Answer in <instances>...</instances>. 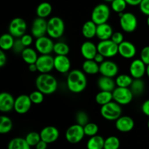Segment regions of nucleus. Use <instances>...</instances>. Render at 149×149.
Segmentation results:
<instances>
[{"instance_id":"32","label":"nucleus","mask_w":149,"mask_h":149,"mask_svg":"<svg viewBox=\"0 0 149 149\" xmlns=\"http://www.w3.org/2000/svg\"><path fill=\"white\" fill-rule=\"evenodd\" d=\"M113 100L112 92L101 91L100 90L95 95V102L100 106H103Z\"/></svg>"},{"instance_id":"5","label":"nucleus","mask_w":149,"mask_h":149,"mask_svg":"<svg viewBox=\"0 0 149 149\" xmlns=\"http://www.w3.org/2000/svg\"><path fill=\"white\" fill-rule=\"evenodd\" d=\"M110 16V7L105 3H100L93 8L91 14V20L97 25H100L107 23Z\"/></svg>"},{"instance_id":"9","label":"nucleus","mask_w":149,"mask_h":149,"mask_svg":"<svg viewBox=\"0 0 149 149\" xmlns=\"http://www.w3.org/2000/svg\"><path fill=\"white\" fill-rule=\"evenodd\" d=\"M97 52L106 58H111L118 54V45L111 39L100 41L97 45Z\"/></svg>"},{"instance_id":"28","label":"nucleus","mask_w":149,"mask_h":149,"mask_svg":"<svg viewBox=\"0 0 149 149\" xmlns=\"http://www.w3.org/2000/svg\"><path fill=\"white\" fill-rule=\"evenodd\" d=\"M52 12V6L50 3L44 1L40 3L36 7V13L37 17L45 18L49 17Z\"/></svg>"},{"instance_id":"54","label":"nucleus","mask_w":149,"mask_h":149,"mask_svg":"<svg viewBox=\"0 0 149 149\" xmlns=\"http://www.w3.org/2000/svg\"><path fill=\"white\" fill-rule=\"evenodd\" d=\"M146 75L148 77V78L149 79V65H147L146 67Z\"/></svg>"},{"instance_id":"1","label":"nucleus","mask_w":149,"mask_h":149,"mask_svg":"<svg viewBox=\"0 0 149 149\" xmlns=\"http://www.w3.org/2000/svg\"><path fill=\"white\" fill-rule=\"evenodd\" d=\"M66 86L71 93L74 94L82 93L87 86L86 74L79 69L70 71L67 75Z\"/></svg>"},{"instance_id":"52","label":"nucleus","mask_w":149,"mask_h":149,"mask_svg":"<svg viewBox=\"0 0 149 149\" xmlns=\"http://www.w3.org/2000/svg\"><path fill=\"white\" fill-rule=\"evenodd\" d=\"M125 1L127 3L128 5L135 7V6H139L142 0H125Z\"/></svg>"},{"instance_id":"45","label":"nucleus","mask_w":149,"mask_h":149,"mask_svg":"<svg viewBox=\"0 0 149 149\" xmlns=\"http://www.w3.org/2000/svg\"><path fill=\"white\" fill-rule=\"evenodd\" d=\"M20 39H21L23 45H24L26 47H30L31 45L33 44V36H32V34H29V33H25V34L23 35V36H22Z\"/></svg>"},{"instance_id":"55","label":"nucleus","mask_w":149,"mask_h":149,"mask_svg":"<svg viewBox=\"0 0 149 149\" xmlns=\"http://www.w3.org/2000/svg\"><path fill=\"white\" fill-rule=\"evenodd\" d=\"M146 23H147V25H148V27H149V15L148 16V17H147Z\"/></svg>"},{"instance_id":"36","label":"nucleus","mask_w":149,"mask_h":149,"mask_svg":"<svg viewBox=\"0 0 149 149\" xmlns=\"http://www.w3.org/2000/svg\"><path fill=\"white\" fill-rule=\"evenodd\" d=\"M53 52L56 55H68L70 52V47L65 42H58L54 45Z\"/></svg>"},{"instance_id":"37","label":"nucleus","mask_w":149,"mask_h":149,"mask_svg":"<svg viewBox=\"0 0 149 149\" xmlns=\"http://www.w3.org/2000/svg\"><path fill=\"white\" fill-rule=\"evenodd\" d=\"M127 5L125 0H113L111 1V8L114 13L118 14L124 13Z\"/></svg>"},{"instance_id":"8","label":"nucleus","mask_w":149,"mask_h":149,"mask_svg":"<svg viewBox=\"0 0 149 149\" xmlns=\"http://www.w3.org/2000/svg\"><path fill=\"white\" fill-rule=\"evenodd\" d=\"M65 139L71 144H77L81 142L85 136L84 131V127L74 124L67 129L65 132Z\"/></svg>"},{"instance_id":"41","label":"nucleus","mask_w":149,"mask_h":149,"mask_svg":"<svg viewBox=\"0 0 149 149\" xmlns=\"http://www.w3.org/2000/svg\"><path fill=\"white\" fill-rule=\"evenodd\" d=\"M29 97H30V99L33 104L39 105L43 102L45 94H43L42 92L37 90L31 93V94L29 95Z\"/></svg>"},{"instance_id":"19","label":"nucleus","mask_w":149,"mask_h":149,"mask_svg":"<svg viewBox=\"0 0 149 149\" xmlns=\"http://www.w3.org/2000/svg\"><path fill=\"white\" fill-rule=\"evenodd\" d=\"M39 133L41 135V139L48 144L55 142L60 136L59 130L54 126L45 127Z\"/></svg>"},{"instance_id":"12","label":"nucleus","mask_w":149,"mask_h":149,"mask_svg":"<svg viewBox=\"0 0 149 149\" xmlns=\"http://www.w3.org/2000/svg\"><path fill=\"white\" fill-rule=\"evenodd\" d=\"M40 74H47L54 69V57L51 55H40L36 62Z\"/></svg>"},{"instance_id":"35","label":"nucleus","mask_w":149,"mask_h":149,"mask_svg":"<svg viewBox=\"0 0 149 149\" xmlns=\"http://www.w3.org/2000/svg\"><path fill=\"white\" fill-rule=\"evenodd\" d=\"M13 123L12 119L7 116L0 117V133L7 134L13 130Z\"/></svg>"},{"instance_id":"50","label":"nucleus","mask_w":149,"mask_h":149,"mask_svg":"<svg viewBox=\"0 0 149 149\" xmlns=\"http://www.w3.org/2000/svg\"><path fill=\"white\" fill-rule=\"evenodd\" d=\"M93 60H94V61H95L96 63H98L99 65H100V64H101L102 63L104 62L105 60H106V58H105V57L103 56V55H102V54H100V53H99V52H97V53L96 54L95 56L94 59H93Z\"/></svg>"},{"instance_id":"7","label":"nucleus","mask_w":149,"mask_h":149,"mask_svg":"<svg viewBox=\"0 0 149 149\" xmlns=\"http://www.w3.org/2000/svg\"><path fill=\"white\" fill-rule=\"evenodd\" d=\"M112 93L113 100L121 106H127L133 100L134 95L130 87H116Z\"/></svg>"},{"instance_id":"2","label":"nucleus","mask_w":149,"mask_h":149,"mask_svg":"<svg viewBox=\"0 0 149 149\" xmlns=\"http://www.w3.org/2000/svg\"><path fill=\"white\" fill-rule=\"evenodd\" d=\"M36 89L45 95H52L58 87V80L54 76L47 74H40L35 81Z\"/></svg>"},{"instance_id":"47","label":"nucleus","mask_w":149,"mask_h":149,"mask_svg":"<svg viewBox=\"0 0 149 149\" xmlns=\"http://www.w3.org/2000/svg\"><path fill=\"white\" fill-rule=\"evenodd\" d=\"M140 10L145 15H149V0H142L139 5Z\"/></svg>"},{"instance_id":"18","label":"nucleus","mask_w":149,"mask_h":149,"mask_svg":"<svg viewBox=\"0 0 149 149\" xmlns=\"http://www.w3.org/2000/svg\"><path fill=\"white\" fill-rule=\"evenodd\" d=\"M99 73L101 74V76L113 78L116 77L119 73V66L114 61L111 60H105L104 62L100 64Z\"/></svg>"},{"instance_id":"23","label":"nucleus","mask_w":149,"mask_h":149,"mask_svg":"<svg viewBox=\"0 0 149 149\" xmlns=\"http://www.w3.org/2000/svg\"><path fill=\"white\" fill-rule=\"evenodd\" d=\"M113 32L114 31H113L111 26L108 23H105L103 24L97 25L96 36L100 41L108 40L111 39Z\"/></svg>"},{"instance_id":"34","label":"nucleus","mask_w":149,"mask_h":149,"mask_svg":"<svg viewBox=\"0 0 149 149\" xmlns=\"http://www.w3.org/2000/svg\"><path fill=\"white\" fill-rule=\"evenodd\" d=\"M134 79L130 74H122L116 76L115 79L116 87H130Z\"/></svg>"},{"instance_id":"57","label":"nucleus","mask_w":149,"mask_h":149,"mask_svg":"<svg viewBox=\"0 0 149 149\" xmlns=\"http://www.w3.org/2000/svg\"><path fill=\"white\" fill-rule=\"evenodd\" d=\"M147 126H148V128L149 129V119H148V123H147Z\"/></svg>"},{"instance_id":"31","label":"nucleus","mask_w":149,"mask_h":149,"mask_svg":"<svg viewBox=\"0 0 149 149\" xmlns=\"http://www.w3.org/2000/svg\"><path fill=\"white\" fill-rule=\"evenodd\" d=\"M134 96H140L143 94L146 89V84L142 79H134L130 87Z\"/></svg>"},{"instance_id":"56","label":"nucleus","mask_w":149,"mask_h":149,"mask_svg":"<svg viewBox=\"0 0 149 149\" xmlns=\"http://www.w3.org/2000/svg\"><path fill=\"white\" fill-rule=\"evenodd\" d=\"M103 1H106V2H111V1H112L113 0H103Z\"/></svg>"},{"instance_id":"22","label":"nucleus","mask_w":149,"mask_h":149,"mask_svg":"<svg viewBox=\"0 0 149 149\" xmlns=\"http://www.w3.org/2000/svg\"><path fill=\"white\" fill-rule=\"evenodd\" d=\"M81 54L85 60H93L97 53V47L94 42L91 41H86L83 42L80 48Z\"/></svg>"},{"instance_id":"39","label":"nucleus","mask_w":149,"mask_h":149,"mask_svg":"<svg viewBox=\"0 0 149 149\" xmlns=\"http://www.w3.org/2000/svg\"><path fill=\"white\" fill-rule=\"evenodd\" d=\"M26 142L29 143L31 147L36 146V144L41 141V135L40 133L37 132H30L26 135Z\"/></svg>"},{"instance_id":"49","label":"nucleus","mask_w":149,"mask_h":149,"mask_svg":"<svg viewBox=\"0 0 149 149\" xmlns=\"http://www.w3.org/2000/svg\"><path fill=\"white\" fill-rule=\"evenodd\" d=\"M7 63V55L4 50H0V67L2 68Z\"/></svg>"},{"instance_id":"17","label":"nucleus","mask_w":149,"mask_h":149,"mask_svg":"<svg viewBox=\"0 0 149 149\" xmlns=\"http://www.w3.org/2000/svg\"><path fill=\"white\" fill-rule=\"evenodd\" d=\"M71 63L67 55H56L54 57V69L61 74H67L70 71Z\"/></svg>"},{"instance_id":"6","label":"nucleus","mask_w":149,"mask_h":149,"mask_svg":"<svg viewBox=\"0 0 149 149\" xmlns=\"http://www.w3.org/2000/svg\"><path fill=\"white\" fill-rule=\"evenodd\" d=\"M119 25L122 31L126 33H132L138 27V18L132 13H122L119 14Z\"/></svg>"},{"instance_id":"4","label":"nucleus","mask_w":149,"mask_h":149,"mask_svg":"<svg viewBox=\"0 0 149 149\" xmlns=\"http://www.w3.org/2000/svg\"><path fill=\"white\" fill-rule=\"evenodd\" d=\"M100 111L102 117L108 121H116L122 114V106L114 100L102 106Z\"/></svg>"},{"instance_id":"11","label":"nucleus","mask_w":149,"mask_h":149,"mask_svg":"<svg viewBox=\"0 0 149 149\" xmlns=\"http://www.w3.org/2000/svg\"><path fill=\"white\" fill-rule=\"evenodd\" d=\"M27 29V23L24 19L21 17H15L9 24V33L15 38H20L26 33Z\"/></svg>"},{"instance_id":"44","label":"nucleus","mask_w":149,"mask_h":149,"mask_svg":"<svg viewBox=\"0 0 149 149\" xmlns=\"http://www.w3.org/2000/svg\"><path fill=\"white\" fill-rule=\"evenodd\" d=\"M140 58L146 65H149V46H146L141 49Z\"/></svg>"},{"instance_id":"29","label":"nucleus","mask_w":149,"mask_h":149,"mask_svg":"<svg viewBox=\"0 0 149 149\" xmlns=\"http://www.w3.org/2000/svg\"><path fill=\"white\" fill-rule=\"evenodd\" d=\"M15 37L10 33H3L0 37V48L4 51L10 50L13 49L14 45Z\"/></svg>"},{"instance_id":"42","label":"nucleus","mask_w":149,"mask_h":149,"mask_svg":"<svg viewBox=\"0 0 149 149\" xmlns=\"http://www.w3.org/2000/svg\"><path fill=\"white\" fill-rule=\"evenodd\" d=\"M76 122L77 124L84 127L89 122V116L84 111H79L76 113Z\"/></svg>"},{"instance_id":"15","label":"nucleus","mask_w":149,"mask_h":149,"mask_svg":"<svg viewBox=\"0 0 149 149\" xmlns=\"http://www.w3.org/2000/svg\"><path fill=\"white\" fill-rule=\"evenodd\" d=\"M146 67L141 58L133 60L130 65V74L133 79H142L146 74Z\"/></svg>"},{"instance_id":"27","label":"nucleus","mask_w":149,"mask_h":149,"mask_svg":"<svg viewBox=\"0 0 149 149\" xmlns=\"http://www.w3.org/2000/svg\"><path fill=\"white\" fill-rule=\"evenodd\" d=\"M37 52H38L36 49L29 47L25 48L20 55H21L22 59L23 60V61L28 65H29V64L36 63V61L39 58Z\"/></svg>"},{"instance_id":"40","label":"nucleus","mask_w":149,"mask_h":149,"mask_svg":"<svg viewBox=\"0 0 149 149\" xmlns=\"http://www.w3.org/2000/svg\"><path fill=\"white\" fill-rule=\"evenodd\" d=\"M84 131L86 136H88L90 138V137L97 135L99 127L97 124L93 123V122H88L85 126H84Z\"/></svg>"},{"instance_id":"38","label":"nucleus","mask_w":149,"mask_h":149,"mask_svg":"<svg viewBox=\"0 0 149 149\" xmlns=\"http://www.w3.org/2000/svg\"><path fill=\"white\" fill-rule=\"evenodd\" d=\"M120 147V141L116 136H109L105 139L103 149H119Z\"/></svg>"},{"instance_id":"16","label":"nucleus","mask_w":149,"mask_h":149,"mask_svg":"<svg viewBox=\"0 0 149 149\" xmlns=\"http://www.w3.org/2000/svg\"><path fill=\"white\" fill-rule=\"evenodd\" d=\"M136 53V47L129 41H124L118 45V54L125 59H132Z\"/></svg>"},{"instance_id":"51","label":"nucleus","mask_w":149,"mask_h":149,"mask_svg":"<svg viewBox=\"0 0 149 149\" xmlns=\"http://www.w3.org/2000/svg\"><path fill=\"white\" fill-rule=\"evenodd\" d=\"M47 146L48 143H47L46 142H45L44 141L41 140V141L36 144L35 148H36V149H47Z\"/></svg>"},{"instance_id":"24","label":"nucleus","mask_w":149,"mask_h":149,"mask_svg":"<svg viewBox=\"0 0 149 149\" xmlns=\"http://www.w3.org/2000/svg\"><path fill=\"white\" fill-rule=\"evenodd\" d=\"M97 84L98 88L101 91L113 92V90L116 87V81L113 78L104 77V76H101L100 78H98Z\"/></svg>"},{"instance_id":"3","label":"nucleus","mask_w":149,"mask_h":149,"mask_svg":"<svg viewBox=\"0 0 149 149\" xmlns=\"http://www.w3.org/2000/svg\"><path fill=\"white\" fill-rule=\"evenodd\" d=\"M65 32V23L62 18L53 16L47 20V35L50 38L57 39L61 38Z\"/></svg>"},{"instance_id":"14","label":"nucleus","mask_w":149,"mask_h":149,"mask_svg":"<svg viewBox=\"0 0 149 149\" xmlns=\"http://www.w3.org/2000/svg\"><path fill=\"white\" fill-rule=\"evenodd\" d=\"M32 104L33 103L31 100L29 95H20L17 96L15 100L14 111L19 114H24L29 111Z\"/></svg>"},{"instance_id":"26","label":"nucleus","mask_w":149,"mask_h":149,"mask_svg":"<svg viewBox=\"0 0 149 149\" xmlns=\"http://www.w3.org/2000/svg\"><path fill=\"white\" fill-rule=\"evenodd\" d=\"M82 71L88 75H95L100 71V65L94 60H85L83 62Z\"/></svg>"},{"instance_id":"21","label":"nucleus","mask_w":149,"mask_h":149,"mask_svg":"<svg viewBox=\"0 0 149 149\" xmlns=\"http://www.w3.org/2000/svg\"><path fill=\"white\" fill-rule=\"evenodd\" d=\"M15 100L13 95L7 92H2L0 94V111L3 113H8L14 110Z\"/></svg>"},{"instance_id":"33","label":"nucleus","mask_w":149,"mask_h":149,"mask_svg":"<svg viewBox=\"0 0 149 149\" xmlns=\"http://www.w3.org/2000/svg\"><path fill=\"white\" fill-rule=\"evenodd\" d=\"M7 149H31V146L23 138H15L9 142Z\"/></svg>"},{"instance_id":"13","label":"nucleus","mask_w":149,"mask_h":149,"mask_svg":"<svg viewBox=\"0 0 149 149\" xmlns=\"http://www.w3.org/2000/svg\"><path fill=\"white\" fill-rule=\"evenodd\" d=\"M31 33L36 39L46 36L47 34V20L39 17L35 18L32 23Z\"/></svg>"},{"instance_id":"10","label":"nucleus","mask_w":149,"mask_h":149,"mask_svg":"<svg viewBox=\"0 0 149 149\" xmlns=\"http://www.w3.org/2000/svg\"><path fill=\"white\" fill-rule=\"evenodd\" d=\"M55 43L52 38L49 36H44L36 39L35 41V49L40 55H51L53 52Z\"/></svg>"},{"instance_id":"48","label":"nucleus","mask_w":149,"mask_h":149,"mask_svg":"<svg viewBox=\"0 0 149 149\" xmlns=\"http://www.w3.org/2000/svg\"><path fill=\"white\" fill-rule=\"evenodd\" d=\"M141 111L143 113L149 117V99L145 100L141 106Z\"/></svg>"},{"instance_id":"25","label":"nucleus","mask_w":149,"mask_h":149,"mask_svg":"<svg viewBox=\"0 0 149 149\" xmlns=\"http://www.w3.org/2000/svg\"><path fill=\"white\" fill-rule=\"evenodd\" d=\"M97 25L92 20H87L83 24L81 28V33L84 38L87 39H91L96 36L97 33Z\"/></svg>"},{"instance_id":"46","label":"nucleus","mask_w":149,"mask_h":149,"mask_svg":"<svg viewBox=\"0 0 149 149\" xmlns=\"http://www.w3.org/2000/svg\"><path fill=\"white\" fill-rule=\"evenodd\" d=\"M112 41H113L114 43H116V45H119V44L122 43V42H124V35L122 32L120 31H115L113 33L111 38Z\"/></svg>"},{"instance_id":"30","label":"nucleus","mask_w":149,"mask_h":149,"mask_svg":"<svg viewBox=\"0 0 149 149\" xmlns=\"http://www.w3.org/2000/svg\"><path fill=\"white\" fill-rule=\"evenodd\" d=\"M105 139L98 135L90 137L87 143V149H103Z\"/></svg>"},{"instance_id":"53","label":"nucleus","mask_w":149,"mask_h":149,"mask_svg":"<svg viewBox=\"0 0 149 149\" xmlns=\"http://www.w3.org/2000/svg\"><path fill=\"white\" fill-rule=\"evenodd\" d=\"M29 70L31 72H36L37 71V67H36V63L29 64Z\"/></svg>"},{"instance_id":"20","label":"nucleus","mask_w":149,"mask_h":149,"mask_svg":"<svg viewBox=\"0 0 149 149\" xmlns=\"http://www.w3.org/2000/svg\"><path fill=\"white\" fill-rule=\"evenodd\" d=\"M116 130L121 132H129L133 130L135 122L133 119L128 116H121L115 122Z\"/></svg>"},{"instance_id":"43","label":"nucleus","mask_w":149,"mask_h":149,"mask_svg":"<svg viewBox=\"0 0 149 149\" xmlns=\"http://www.w3.org/2000/svg\"><path fill=\"white\" fill-rule=\"evenodd\" d=\"M26 48V47L23 45V42H22L21 39L20 38H17V39L15 40L14 45L13 47V50L15 53L16 54H21L22 52L23 51V49Z\"/></svg>"}]
</instances>
